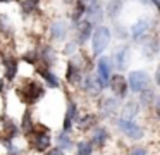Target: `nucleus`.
<instances>
[{"instance_id": "obj_24", "label": "nucleus", "mask_w": 160, "mask_h": 155, "mask_svg": "<svg viewBox=\"0 0 160 155\" xmlns=\"http://www.w3.org/2000/svg\"><path fill=\"white\" fill-rule=\"evenodd\" d=\"M31 129H33L31 116H29V112H26V114H24V117H22V131H24V133H29Z\"/></svg>"}, {"instance_id": "obj_33", "label": "nucleus", "mask_w": 160, "mask_h": 155, "mask_svg": "<svg viewBox=\"0 0 160 155\" xmlns=\"http://www.w3.org/2000/svg\"><path fill=\"white\" fill-rule=\"evenodd\" d=\"M74 47H76V43H69V45H67V48H66V54H72V52H74L72 48Z\"/></svg>"}, {"instance_id": "obj_32", "label": "nucleus", "mask_w": 160, "mask_h": 155, "mask_svg": "<svg viewBox=\"0 0 160 155\" xmlns=\"http://www.w3.org/2000/svg\"><path fill=\"white\" fill-rule=\"evenodd\" d=\"M47 155H64V150H60V148H50Z\"/></svg>"}, {"instance_id": "obj_34", "label": "nucleus", "mask_w": 160, "mask_h": 155, "mask_svg": "<svg viewBox=\"0 0 160 155\" xmlns=\"http://www.w3.org/2000/svg\"><path fill=\"white\" fill-rule=\"evenodd\" d=\"M4 147H5V148H7V150H11V152H12V150H14V145H12V143H11V141H4Z\"/></svg>"}, {"instance_id": "obj_10", "label": "nucleus", "mask_w": 160, "mask_h": 155, "mask_svg": "<svg viewBox=\"0 0 160 155\" xmlns=\"http://www.w3.org/2000/svg\"><path fill=\"white\" fill-rule=\"evenodd\" d=\"M78 36H79V43H84L88 38L91 36V23L90 21H79L78 24Z\"/></svg>"}, {"instance_id": "obj_6", "label": "nucleus", "mask_w": 160, "mask_h": 155, "mask_svg": "<svg viewBox=\"0 0 160 155\" xmlns=\"http://www.w3.org/2000/svg\"><path fill=\"white\" fill-rule=\"evenodd\" d=\"M97 79L100 81L102 88L108 85V79H110V64H108V59L107 57H102L98 60V76Z\"/></svg>"}, {"instance_id": "obj_3", "label": "nucleus", "mask_w": 160, "mask_h": 155, "mask_svg": "<svg viewBox=\"0 0 160 155\" xmlns=\"http://www.w3.org/2000/svg\"><path fill=\"white\" fill-rule=\"evenodd\" d=\"M148 85V74L143 71H132L129 74V79H128V86L132 90L134 93H139L146 88Z\"/></svg>"}, {"instance_id": "obj_7", "label": "nucleus", "mask_w": 160, "mask_h": 155, "mask_svg": "<svg viewBox=\"0 0 160 155\" xmlns=\"http://www.w3.org/2000/svg\"><path fill=\"white\" fill-rule=\"evenodd\" d=\"M129 57H131V52H129L128 47H121V48H117V50H115L114 59H115V65H117L119 71H124V69L128 67Z\"/></svg>"}, {"instance_id": "obj_9", "label": "nucleus", "mask_w": 160, "mask_h": 155, "mask_svg": "<svg viewBox=\"0 0 160 155\" xmlns=\"http://www.w3.org/2000/svg\"><path fill=\"white\" fill-rule=\"evenodd\" d=\"M146 31H148V21L146 19H139L134 26L131 28V36L132 40H139L141 36H145Z\"/></svg>"}, {"instance_id": "obj_13", "label": "nucleus", "mask_w": 160, "mask_h": 155, "mask_svg": "<svg viewBox=\"0 0 160 155\" xmlns=\"http://www.w3.org/2000/svg\"><path fill=\"white\" fill-rule=\"evenodd\" d=\"M107 129L105 127H97L93 131V136H91V145H97V147H103L105 145V140H107Z\"/></svg>"}, {"instance_id": "obj_2", "label": "nucleus", "mask_w": 160, "mask_h": 155, "mask_svg": "<svg viewBox=\"0 0 160 155\" xmlns=\"http://www.w3.org/2000/svg\"><path fill=\"white\" fill-rule=\"evenodd\" d=\"M110 43V29L105 26H100L93 33V54L100 55Z\"/></svg>"}, {"instance_id": "obj_5", "label": "nucleus", "mask_w": 160, "mask_h": 155, "mask_svg": "<svg viewBox=\"0 0 160 155\" xmlns=\"http://www.w3.org/2000/svg\"><path fill=\"white\" fill-rule=\"evenodd\" d=\"M108 85H110L112 91L115 93V96H119V98H124L128 95V81H126L124 76H121V74L110 76Z\"/></svg>"}, {"instance_id": "obj_28", "label": "nucleus", "mask_w": 160, "mask_h": 155, "mask_svg": "<svg viewBox=\"0 0 160 155\" xmlns=\"http://www.w3.org/2000/svg\"><path fill=\"white\" fill-rule=\"evenodd\" d=\"M155 54H157V41H150V47L145 48V55H148V57H153Z\"/></svg>"}, {"instance_id": "obj_27", "label": "nucleus", "mask_w": 160, "mask_h": 155, "mask_svg": "<svg viewBox=\"0 0 160 155\" xmlns=\"http://www.w3.org/2000/svg\"><path fill=\"white\" fill-rule=\"evenodd\" d=\"M153 98H155V93H153L152 90H146V93H143V95H141V102L146 103V105H150Z\"/></svg>"}, {"instance_id": "obj_21", "label": "nucleus", "mask_w": 160, "mask_h": 155, "mask_svg": "<svg viewBox=\"0 0 160 155\" xmlns=\"http://www.w3.org/2000/svg\"><path fill=\"white\" fill-rule=\"evenodd\" d=\"M93 145L91 141H79L78 143V155H91Z\"/></svg>"}, {"instance_id": "obj_17", "label": "nucleus", "mask_w": 160, "mask_h": 155, "mask_svg": "<svg viewBox=\"0 0 160 155\" xmlns=\"http://www.w3.org/2000/svg\"><path fill=\"white\" fill-rule=\"evenodd\" d=\"M66 76H67V81H69V83H79V79H81L79 69H78L72 62H71L69 67H67V74Z\"/></svg>"}, {"instance_id": "obj_8", "label": "nucleus", "mask_w": 160, "mask_h": 155, "mask_svg": "<svg viewBox=\"0 0 160 155\" xmlns=\"http://www.w3.org/2000/svg\"><path fill=\"white\" fill-rule=\"evenodd\" d=\"M84 90H86V93H90V95H93V96L102 91V85L97 79V76H88V78L84 79Z\"/></svg>"}, {"instance_id": "obj_26", "label": "nucleus", "mask_w": 160, "mask_h": 155, "mask_svg": "<svg viewBox=\"0 0 160 155\" xmlns=\"http://www.w3.org/2000/svg\"><path fill=\"white\" fill-rule=\"evenodd\" d=\"M84 12H86V9H84V3H83V2H78V5H76V12H74L72 19H74V21H78V23H79L81 16H83Z\"/></svg>"}, {"instance_id": "obj_22", "label": "nucleus", "mask_w": 160, "mask_h": 155, "mask_svg": "<svg viewBox=\"0 0 160 155\" xmlns=\"http://www.w3.org/2000/svg\"><path fill=\"white\" fill-rule=\"evenodd\" d=\"M40 74L45 78V81L48 83L52 88H57V86H59V81H57V78L52 74V72H48V71H40Z\"/></svg>"}, {"instance_id": "obj_23", "label": "nucleus", "mask_w": 160, "mask_h": 155, "mask_svg": "<svg viewBox=\"0 0 160 155\" xmlns=\"http://www.w3.org/2000/svg\"><path fill=\"white\" fill-rule=\"evenodd\" d=\"M88 14H90V17H91V21H90L91 24H93V21H95V19H102L100 5H97V3H95L93 7H90V9H88Z\"/></svg>"}, {"instance_id": "obj_37", "label": "nucleus", "mask_w": 160, "mask_h": 155, "mask_svg": "<svg viewBox=\"0 0 160 155\" xmlns=\"http://www.w3.org/2000/svg\"><path fill=\"white\" fill-rule=\"evenodd\" d=\"M141 2H148V0H141Z\"/></svg>"}, {"instance_id": "obj_19", "label": "nucleus", "mask_w": 160, "mask_h": 155, "mask_svg": "<svg viewBox=\"0 0 160 155\" xmlns=\"http://www.w3.org/2000/svg\"><path fill=\"white\" fill-rule=\"evenodd\" d=\"M57 143H59L60 150H67V148L72 147V141H71V136L67 133H60L59 138H57Z\"/></svg>"}, {"instance_id": "obj_16", "label": "nucleus", "mask_w": 160, "mask_h": 155, "mask_svg": "<svg viewBox=\"0 0 160 155\" xmlns=\"http://www.w3.org/2000/svg\"><path fill=\"white\" fill-rule=\"evenodd\" d=\"M50 31H52L53 38H57V40H60V38H64V36H66V31H67V28H66V24H64L62 21H57V23H53V24H52V28H50Z\"/></svg>"}, {"instance_id": "obj_20", "label": "nucleus", "mask_w": 160, "mask_h": 155, "mask_svg": "<svg viewBox=\"0 0 160 155\" xmlns=\"http://www.w3.org/2000/svg\"><path fill=\"white\" fill-rule=\"evenodd\" d=\"M16 74H18V64H16V60H7V67H5V78H7L9 81H12V79L16 78Z\"/></svg>"}, {"instance_id": "obj_36", "label": "nucleus", "mask_w": 160, "mask_h": 155, "mask_svg": "<svg viewBox=\"0 0 160 155\" xmlns=\"http://www.w3.org/2000/svg\"><path fill=\"white\" fill-rule=\"evenodd\" d=\"M0 91H2V81H0Z\"/></svg>"}, {"instance_id": "obj_12", "label": "nucleus", "mask_w": 160, "mask_h": 155, "mask_svg": "<svg viewBox=\"0 0 160 155\" xmlns=\"http://www.w3.org/2000/svg\"><path fill=\"white\" fill-rule=\"evenodd\" d=\"M50 143H52V140H50L48 134L45 133H38L36 134V140H35V148L38 152H45L50 148Z\"/></svg>"}, {"instance_id": "obj_31", "label": "nucleus", "mask_w": 160, "mask_h": 155, "mask_svg": "<svg viewBox=\"0 0 160 155\" xmlns=\"http://www.w3.org/2000/svg\"><path fill=\"white\" fill-rule=\"evenodd\" d=\"M129 155H148V153H146V150H145V148L138 147V148H134V150H132Z\"/></svg>"}, {"instance_id": "obj_11", "label": "nucleus", "mask_w": 160, "mask_h": 155, "mask_svg": "<svg viewBox=\"0 0 160 155\" xmlns=\"http://www.w3.org/2000/svg\"><path fill=\"white\" fill-rule=\"evenodd\" d=\"M74 121H79V119H78V114H76V103L71 102L69 109H67V114H66V119H64V133H67L71 129Z\"/></svg>"}, {"instance_id": "obj_25", "label": "nucleus", "mask_w": 160, "mask_h": 155, "mask_svg": "<svg viewBox=\"0 0 160 155\" xmlns=\"http://www.w3.org/2000/svg\"><path fill=\"white\" fill-rule=\"evenodd\" d=\"M36 5H38V0H24L21 7H22L24 12H31V10L36 9Z\"/></svg>"}, {"instance_id": "obj_15", "label": "nucleus", "mask_w": 160, "mask_h": 155, "mask_svg": "<svg viewBox=\"0 0 160 155\" xmlns=\"http://www.w3.org/2000/svg\"><path fill=\"white\" fill-rule=\"evenodd\" d=\"M117 109H119V100L117 98H105L103 103H102V110H103L105 116L114 114Z\"/></svg>"}, {"instance_id": "obj_38", "label": "nucleus", "mask_w": 160, "mask_h": 155, "mask_svg": "<svg viewBox=\"0 0 160 155\" xmlns=\"http://www.w3.org/2000/svg\"><path fill=\"white\" fill-rule=\"evenodd\" d=\"M9 155H16V153H9Z\"/></svg>"}, {"instance_id": "obj_1", "label": "nucleus", "mask_w": 160, "mask_h": 155, "mask_svg": "<svg viewBox=\"0 0 160 155\" xmlns=\"http://www.w3.org/2000/svg\"><path fill=\"white\" fill-rule=\"evenodd\" d=\"M19 95H21V98L24 100L26 103H33V102H36L38 98L43 96V88H42V85L36 83V81H28L24 86L19 88Z\"/></svg>"}, {"instance_id": "obj_4", "label": "nucleus", "mask_w": 160, "mask_h": 155, "mask_svg": "<svg viewBox=\"0 0 160 155\" xmlns=\"http://www.w3.org/2000/svg\"><path fill=\"white\" fill-rule=\"evenodd\" d=\"M117 126L121 127V129L126 133V136L131 138V140H141V138H143V127L138 126L136 122H132V121L119 119L117 121Z\"/></svg>"}, {"instance_id": "obj_18", "label": "nucleus", "mask_w": 160, "mask_h": 155, "mask_svg": "<svg viewBox=\"0 0 160 155\" xmlns=\"http://www.w3.org/2000/svg\"><path fill=\"white\" fill-rule=\"evenodd\" d=\"M121 7H122L121 0H112V2H108V5H107V14L110 17H117V14L121 12Z\"/></svg>"}, {"instance_id": "obj_14", "label": "nucleus", "mask_w": 160, "mask_h": 155, "mask_svg": "<svg viewBox=\"0 0 160 155\" xmlns=\"http://www.w3.org/2000/svg\"><path fill=\"white\" fill-rule=\"evenodd\" d=\"M139 107L136 102H129L124 105V109H122V117L121 119H126V121H132L136 117V114H138Z\"/></svg>"}, {"instance_id": "obj_29", "label": "nucleus", "mask_w": 160, "mask_h": 155, "mask_svg": "<svg viewBox=\"0 0 160 155\" xmlns=\"http://www.w3.org/2000/svg\"><path fill=\"white\" fill-rule=\"evenodd\" d=\"M93 119H95L93 116H86V117H84V121H78V124H79V127H83V129H84V127H88L91 122H93Z\"/></svg>"}, {"instance_id": "obj_30", "label": "nucleus", "mask_w": 160, "mask_h": 155, "mask_svg": "<svg viewBox=\"0 0 160 155\" xmlns=\"http://www.w3.org/2000/svg\"><path fill=\"white\" fill-rule=\"evenodd\" d=\"M45 60L47 62H53L55 60V54H53V48H45Z\"/></svg>"}, {"instance_id": "obj_35", "label": "nucleus", "mask_w": 160, "mask_h": 155, "mask_svg": "<svg viewBox=\"0 0 160 155\" xmlns=\"http://www.w3.org/2000/svg\"><path fill=\"white\" fill-rule=\"evenodd\" d=\"M0 2H12V0H0Z\"/></svg>"}]
</instances>
